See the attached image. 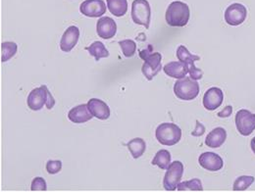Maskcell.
Segmentation results:
<instances>
[{
    "label": "cell",
    "mask_w": 255,
    "mask_h": 192,
    "mask_svg": "<svg viewBox=\"0 0 255 192\" xmlns=\"http://www.w3.org/2000/svg\"><path fill=\"white\" fill-rule=\"evenodd\" d=\"M191 11L188 4L182 1L172 2L165 14L166 22L171 27H185L190 20Z\"/></svg>",
    "instance_id": "cell-1"
},
{
    "label": "cell",
    "mask_w": 255,
    "mask_h": 192,
    "mask_svg": "<svg viewBox=\"0 0 255 192\" xmlns=\"http://www.w3.org/2000/svg\"><path fill=\"white\" fill-rule=\"evenodd\" d=\"M143 60H144V63L142 65L141 72L148 81H151L162 69V65H161L162 55L159 52L150 53L149 55L144 57Z\"/></svg>",
    "instance_id": "cell-9"
},
{
    "label": "cell",
    "mask_w": 255,
    "mask_h": 192,
    "mask_svg": "<svg viewBox=\"0 0 255 192\" xmlns=\"http://www.w3.org/2000/svg\"><path fill=\"white\" fill-rule=\"evenodd\" d=\"M80 38V30L76 26L69 27L61 37L60 48L64 52H70L78 43Z\"/></svg>",
    "instance_id": "cell-14"
},
{
    "label": "cell",
    "mask_w": 255,
    "mask_h": 192,
    "mask_svg": "<svg viewBox=\"0 0 255 192\" xmlns=\"http://www.w3.org/2000/svg\"><path fill=\"white\" fill-rule=\"evenodd\" d=\"M184 175V165L180 161L173 162L165 174L163 187L166 192H175Z\"/></svg>",
    "instance_id": "cell-6"
},
{
    "label": "cell",
    "mask_w": 255,
    "mask_h": 192,
    "mask_svg": "<svg viewBox=\"0 0 255 192\" xmlns=\"http://www.w3.org/2000/svg\"><path fill=\"white\" fill-rule=\"evenodd\" d=\"M156 139L162 145L173 146L182 138V129L173 123H163L155 130Z\"/></svg>",
    "instance_id": "cell-3"
},
{
    "label": "cell",
    "mask_w": 255,
    "mask_h": 192,
    "mask_svg": "<svg viewBox=\"0 0 255 192\" xmlns=\"http://www.w3.org/2000/svg\"><path fill=\"white\" fill-rule=\"evenodd\" d=\"M224 101L223 92L219 88L209 89L203 96V106L208 111H214L218 109Z\"/></svg>",
    "instance_id": "cell-11"
},
{
    "label": "cell",
    "mask_w": 255,
    "mask_h": 192,
    "mask_svg": "<svg viewBox=\"0 0 255 192\" xmlns=\"http://www.w3.org/2000/svg\"><path fill=\"white\" fill-rule=\"evenodd\" d=\"M248 17V9L241 3H233L224 14L225 21L228 25L236 27L243 24Z\"/></svg>",
    "instance_id": "cell-8"
},
{
    "label": "cell",
    "mask_w": 255,
    "mask_h": 192,
    "mask_svg": "<svg viewBox=\"0 0 255 192\" xmlns=\"http://www.w3.org/2000/svg\"><path fill=\"white\" fill-rule=\"evenodd\" d=\"M251 147H252V149H253V152L255 154V137H254L253 139H252V142H251Z\"/></svg>",
    "instance_id": "cell-33"
},
{
    "label": "cell",
    "mask_w": 255,
    "mask_h": 192,
    "mask_svg": "<svg viewBox=\"0 0 255 192\" xmlns=\"http://www.w3.org/2000/svg\"><path fill=\"white\" fill-rule=\"evenodd\" d=\"M205 133V127L199 122V121H196V126H195V129L191 132V135L192 136H201Z\"/></svg>",
    "instance_id": "cell-31"
},
{
    "label": "cell",
    "mask_w": 255,
    "mask_h": 192,
    "mask_svg": "<svg viewBox=\"0 0 255 192\" xmlns=\"http://www.w3.org/2000/svg\"><path fill=\"white\" fill-rule=\"evenodd\" d=\"M18 51V45L15 42L11 41H5L1 43V61L2 63H6L9 61L12 57L15 56V54Z\"/></svg>",
    "instance_id": "cell-22"
},
{
    "label": "cell",
    "mask_w": 255,
    "mask_h": 192,
    "mask_svg": "<svg viewBox=\"0 0 255 192\" xmlns=\"http://www.w3.org/2000/svg\"><path fill=\"white\" fill-rule=\"evenodd\" d=\"M151 163L152 165L157 166L161 170H167L171 165V153L165 149L159 150L155 154Z\"/></svg>",
    "instance_id": "cell-23"
},
{
    "label": "cell",
    "mask_w": 255,
    "mask_h": 192,
    "mask_svg": "<svg viewBox=\"0 0 255 192\" xmlns=\"http://www.w3.org/2000/svg\"><path fill=\"white\" fill-rule=\"evenodd\" d=\"M119 45L122 49V52L125 57L130 58L136 52V43L131 39H125L119 41Z\"/></svg>",
    "instance_id": "cell-27"
},
{
    "label": "cell",
    "mask_w": 255,
    "mask_h": 192,
    "mask_svg": "<svg viewBox=\"0 0 255 192\" xmlns=\"http://www.w3.org/2000/svg\"><path fill=\"white\" fill-rule=\"evenodd\" d=\"M199 165L210 172L220 171L224 166V161L218 154L214 152H204L198 158Z\"/></svg>",
    "instance_id": "cell-13"
},
{
    "label": "cell",
    "mask_w": 255,
    "mask_h": 192,
    "mask_svg": "<svg viewBox=\"0 0 255 192\" xmlns=\"http://www.w3.org/2000/svg\"><path fill=\"white\" fill-rule=\"evenodd\" d=\"M174 93L175 96L181 100H193L199 95V85L196 81H193L191 78L185 77L184 79L178 80L175 83Z\"/></svg>",
    "instance_id": "cell-4"
},
{
    "label": "cell",
    "mask_w": 255,
    "mask_h": 192,
    "mask_svg": "<svg viewBox=\"0 0 255 192\" xmlns=\"http://www.w3.org/2000/svg\"><path fill=\"white\" fill-rule=\"evenodd\" d=\"M107 8L116 17L125 16L128 11L127 0H106Z\"/></svg>",
    "instance_id": "cell-20"
},
{
    "label": "cell",
    "mask_w": 255,
    "mask_h": 192,
    "mask_svg": "<svg viewBox=\"0 0 255 192\" xmlns=\"http://www.w3.org/2000/svg\"><path fill=\"white\" fill-rule=\"evenodd\" d=\"M27 103L32 111H39L44 105L48 110H50L55 105V99L51 96L46 86H41L40 88L32 90L30 93Z\"/></svg>",
    "instance_id": "cell-2"
},
{
    "label": "cell",
    "mask_w": 255,
    "mask_h": 192,
    "mask_svg": "<svg viewBox=\"0 0 255 192\" xmlns=\"http://www.w3.org/2000/svg\"><path fill=\"white\" fill-rule=\"evenodd\" d=\"M62 169V162L59 160H50L46 163V171L50 175L59 173Z\"/></svg>",
    "instance_id": "cell-28"
},
{
    "label": "cell",
    "mask_w": 255,
    "mask_h": 192,
    "mask_svg": "<svg viewBox=\"0 0 255 192\" xmlns=\"http://www.w3.org/2000/svg\"><path fill=\"white\" fill-rule=\"evenodd\" d=\"M232 113H233V107L231 105H228L217 115L219 118H229L232 115Z\"/></svg>",
    "instance_id": "cell-32"
},
{
    "label": "cell",
    "mask_w": 255,
    "mask_h": 192,
    "mask_svg": "<svg viewBox=\"0 0 255 192\" xmlns=\"http://www.w3.org/2000/svg\"><path fill=\"white\" fill-rule=\"evenodd\" d=\"M236 126L242 135H251L255 130V114L247 109L240 110L236 115Z\"/></svg>",
    "instance_id": "cell-7"
},
{
    "label": "cell",
    "mask_w": 255,
    "mask_h": 192,
    "mask_svg": "<svg viewBox=\"0 0 255 192\" xmlns=\"http://www.w3.org/2000/svg\"><path fill=\"white\" fill-rule=\"evenodd\" d=\"M227 139V131L223 128H214L205 138V144L211 148H219Z\"/></svg>",
    "instance_id": "cell-18"
},
{
    "label": "cell",
    "mask_w": 255,
    "mask_h": 192,
    "mask_svg": "<svg viewBox=\"0 0 255 192\" xmlns=\"http://www.w3.org/2000/svg\"><path fill=\"white\" fill-rule=\"evenodd\" d=\"M164 73L174 79H184L187 74H189V64L183 62H170L166 65L164 68Z\"/></svg>",
    "instance_id": "cell-17"
},
{
    "label": "cell",
    "mask_w": 255,
    "mask_h": 192,
    "mask_svg": "<svg viewBox=\"0 0 255 192\" xmlns=\"http://www.w3.org/2000/svg\"><path fill=\"white\" fill-rule=\"evenodd\" d=\"M177 58L179 59L180 62L187 63V64H191V63H194L195 61L200 60L199 56L192 55L185 45H180L178 47V49H177Z\"/></svg>",
    "instance_id": "cell-24"
},
{
    "label": "cell",
    "mask_w": 255,
    "mask_h": 192,
    "mask_svg": "<svg viewBox=\"0 0 255 192\" xmlns=\"http://www.w3.org/2000/svg\"><path fill=\"white\" fill-rule=\"evenodd\" d=\"M93 115L91 114L88 104H82L79 106L74 107L70 110L68 114V118L71 122L75 124H83L86 122H89L93 119Z\"/></svg>",
    "instance_id": "cell-16"
},
{
    "label": "cell",
    "mask_w": 255,
    "mask_h": 192,
    "mask_svg": "<svg viewBox=\"0 0 255 192\" xmlns=\"http://www.w3.org/2000/svg\"><path fill=\"white\" fill-rule=\"evenodd\" d=\"M131 19L134 24L149 28L151 8L147 0H133L131 4Z\"/></svg>",
    "instance_id": "cell-5"
},
{
    "label": "cell",
    "mask_w": 255,
    "mask_h": 192,
    "mask_svg": "<svg viewBox=\"0 0 255 192\" xmlns=\"http://www.w3.org/2000/svg\"><path fill=\"white\" fill-rule=\"evenodd\" d=\"M47 190L46 183L42 178H34L32 180L31 191L32 192H45Z\"/></svg>",
    "instance_id": "cell-29"
},
{
    "label": "cell",
    "mask_w": 255,
    "mask_h": 192,
    "mask_svg": "<svg viewBox=\"0 0 255 192\" xmlns=\"http://www.w3.org/2000/svg\"><path fill=\"white\" fill-rule=\"evenodd\" d=\"M80 11L84 16L98 18L105 14L106 4L103 0H86L81 4Z\"/></svg>",
    "instance_id": "cell-10"
},
{
    "label": "cell",
    "mask_w": 255,
    "mask_h": 192,
    "mask_svg": "<svg viewBox=\"0 0 255 192\" xmlns=\"http://www.w3.org/2000/svg\"><path fill=\"white\" fill-rule=\"evenodd\" d=\"M255 177L242 176L235 181L234 186H233V191L234 192H245L249 188H251V186L255 183Z\"/></svg>",
    "instance_id": "cell-25"
},
{
    "label": "cell",
    "mask_w": 255,
    "mask_h": 192,
    "mask_svg": "<svg viewBox=\"0 0 255 192\" xmlns=\"http://www.w3.org/2000/svg\"><path fill=\"white\" fill-rule=\"evenodd\" d=\"M128 149L133 159H138L143 155L146 149V143L142 138H133L127 143Z\"/></svg>",
    "instance_id": "cell-19"
},
{
    "label": "cell",
    "mask_w": 255,
    "mask_h": 192,
    "mask_svg": "<svg viewBox=\"0 0 255 192\" xmlns=\"http://www.w3.org/2000/svg\"><path fill=\"white\" fill-rule=\"evenodd\" d=\"M92 56L95 57L96 61H99L101 58L109 57V51L106 49L101 41H95L91 46L86 48Z\"/></svg>",
    "instance_id": "cell-21"
},
{
    "label": "cell",
    "mask_w": 255,
    "mask_h": 192,
    "mask_svg": "<svg viewBox=\"0 0 255 192\" xmlns=\"http://www.w3.org/2000/svg\"><path fill=\"white\" fill-rule=\"evenodd\" d=\"M177 191L179 192H202L203 188L200 180L193 179L191 181L181 183L177 186Z\"/></svg>",
    "instance_id": "cell-26"
},
{
    "label": "cell",
    "mask_w": 255,
    "mask_h": 192,
    "mask_svg": "<svg viewBox=\"0 0 255 192\" xmlns=\"http://www.w3.org/2000/svg\"><path fill=\"white\" fill-rule=\"evenodd\" d=\"M189 74H190V78L193 81L201 80L203 77V71L201 69L196 68L194 63L189 64Z\"/></svg>",
    "instance_id": "cell-30"
},
{
    "label": "cell",
    "mask_w": 255,
    "mask_h": 192,
    "mask_svg": "<svg viewBox=\"0 0 255 192\" xmlns=\"http://www.w3.org/2000/svg\"><path fill=\"white\" fill-rule=\"evenodd\" d=\"M96 32L103 39H110L117 32V24L110 17H101L96 23Z\"/></svg>",
    "instance_id": "cell-12"
},
{
    "label": "cell",
    "mask_w": 255,
    "mask_h": 192,
    "mask_svg": "<svg viewBox=\"0 0 255 192\" xmlns=\"http://www.w3.org/2000/svg\"><path fill=\"white\" fill-rule=\"evenodd\" d=\"M88 108L91 114L98 120H107L110 117V109L108 105L100 99L92 98L88 102Z\"/></svg>",
    "instance_id": "cell-15"
}]
</instances>
